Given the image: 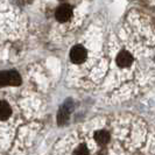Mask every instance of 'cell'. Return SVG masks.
I'll list each match as a JSON object with an SVG mask.
<instances>
[{
  "instance_id": "cell-7",
  "label": "cell",
  "mask_w": 155,
  "mask_h": 155,
  "mask_svg": "<svg viewBox=\"0 0 155 155\" xmlns=\"http://www.w3.org/2000/svg\"><path fill=\"white\" fill-rule=\"evenodd\" d=\"M21 83V77H20V75L14 71V70H12V71H9V85H19Z\"/></svg>"
},
{
  "instance_id": "cell-2",
  "label": "cell",
  "mask_w": 155,
  "mask_h": 155,
  "mask_svg": "<svg viewBox=\"0 0 155 155\" xmlns=\"http://www.w3.org/2000/svg\"><path fill=\"white\" fill-rule=\"evenodd\" d=\"M56 19L60 21V22H65L68 21L71 16V7L69 5H62L56 9V13H55Z\"/></svg>"
},
{
  "instance_id": "cell-1",
  "label": "cell",
  "mask_w": 155,
  "mask_h": 155,
  "mask_svg": "<svg viewBox=\"0 0 155 155\" xmlns=\"http://www.w3.org/2000/svg\"><path fill=\"white\" fill-rule=\"evenodd\" d=\"M70 60L74 63H82L86 60V50L82 46H75L70 51Z\"/></svg>"
},
{
  "instance_id": "cell-5",
  "label": "cell",
  "mask_w": 155,
  "mask_h": 155,
  "mask_svg": "<svg viewBox=\"0 0 155 155\" xmlns=\"http://www.w3.org/2000/svg\"><path fill=\"white\" fill-rule=\"evenodd\" d=\"M94 139L97 141V143L104 146V145H106L109 142L110 135L106 131H98V132H96V134H94Z\"/></svg>"
},
{
  "instance_id": "cell-3",
  "label": "cell",
  "mask_w": 155,
  "mask_h": 155,
  "mask_svg": "<svg viewBox=\"0 0 155 155\" xmlns=\"http://www.w3.org/2000/svg\"><path fill=\"white\" fill-rule=\"evenodd\" d=\"M133 62V57L132 55L127 51H120L118 56H117V63L120 68H126V67H130Z\"/></svg>"
},
{
  "instance_id": "cell-4",
  "label": "cell",
  "mask_w": 155,
  "mask_h": 155,
  "mask_svg": "<svg viewBox=\"0 0 155 155\" xmlns=\"http://www.w3.org/2000/svg\"><path fill=\"white\" fill-rule=\"evenodd\" d=\"M69 116H70V106L67 104H64L62 107L60 109L58 113H57V124L60 126H63V125L67 124V121L69 120Z\"/></svg>"
},
{
  "instance_id": "cell-6",
  "label": "cell",
  "mask_w": 155,
  "mask_h": 155,
  "mask_svg": "<svg viewBox=\"0 0 155 155\" xmlns=\"http://www.w3.org/2000/svg\"><path fill=\"white\" fill-rule=\"evenodd\" d=\"M12 110L6 101H0V120H5L11 116Z\"/></svg>"
},
{
  "instance_id": "cell-9",
  "label": "cell",
  "mask_w": 155,
  "mask_h": 155,
  "mask_svg": "<svg viewBox=\"0 0 155 155\" xmlns=\"http://www.w3.org/2000/svg\"><path fill=\"white\" fill-rule=\"evenodd\" d=\"M74 155H89V149L84 145H81L74 150Z\"/></svg>"
},
{
  "instance_id": "cell-8",
  "label": "cell",
  "mask_w": 155,
  "mask_h": 155,
  "mask_svg": "<svg viewBox=\"0 0 155 155\" xmlns=\"http://www.w3.org/2000/svg\"><path fill=\"white\" fill-rule=\"evenodd\" d=\"M9 85V71H1L0 72V87Z\"/></svg>"
}]
</instances>
